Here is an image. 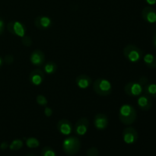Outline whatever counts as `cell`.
<instances>
[{"mask_svg":"<svg viewBox=\"0 0 156 156\" xmlns=\"http://www.w3.org/2000/svg\"><path fill=\"white\" fill-rule=\"evenodd\" d=\"M123 55L129 62L135 63L139 62L143 56V52L140 47L133 44H128L123 49Z\"/></svg>","mask_w":156,"mask_h":156,"instance_id":"cell-4","label":"cell"},{"mask_svg":"<svg viewBox=\"0 0 156 156\" xmlns=\"http://www.w3.org/2000/svg\"><path fill=\"white\" fill-rule=\"evenodd\" d=\"M26 156H34V155H26Z\"/></svg>","mask_w":156,"mask_h":156,"instance_id":"cell-34","label":"cell"},{"mask_svg":"<svg viewBox=\"0 0 156 156\" xmlns=\"http://www.w3.org/2000/svg\"><path fill=\"white\" fill-rule=\"evenodd\" d=\"M108 124H109V120L106 114H96L94 119V125L96 129L98 130H104V129H107Z\"/></svg>","mask_w":156,"mask_h":156,"instance_id":"cell-13","label":"cell"},{"mask_svg":"<svg viewBox=\"0 0 156 156\" xmlns=\"http://www.w3.org/2000/svg\"><path fill=\"white\" fill-rule=\"evenodd\" d=\"M87 156H98L99 152L98 149L96 147H91L87 150Z\"/></svg>","mask_w":156,"mask_h":156,"instance_id":"cell-24","label":"cell"},{"mask_svg":"<svg viewBox=\"0 0 156 156\" xmlns=\"http://www.w3.org/2000/svg\"><path fill=\"white\" fill-rule=\"evenodd\" d=\"M152 44H153L154 47L156 49V33L154 34L153 39H152Z\"/></svg>","mask_w":156,"mask_h":156,"instance_id":"cell-32","label":"cell"},{"mask_svg":"<svg viewBox=\"0 0 156 156\" xmlns=\"http://www.w3.org/2000/svg\"><path fill=\"white\" fill-rule=\"evenodd\" d=\"M155 24H156V22H155Z\"/></svg>","mask_w":156,"mask_h":156,"instance_id":"cell-35","label":"cell"},{"mask_svg":"<svg viewBox=\"0 0 156 156\" xmlns=\"http://www.w3.org/2000/svg\"><path fill=\"white\" fill-rule=\"evenodd\" d=\"M81 149V142L78 137L70 136L64 140L62 149L68 155H75Z\"/></svg>","mask_w":156,"mask_h":156,"instance_id":"cell-3","label":"cell"},{"mask_svg":"<svg viewBox=\"0 0 156 156\" xmlns=\"http://www.w3.org/2000/svg\"><path fill=\"white\" fill-rule=\"evenodd\" d=\"M145 94L149 95L151 98H156V84L155 83H148L143 88Z\"/></svg>","mask_w":156,"mask_h":156,"instance_id":"cell-18","label":"cell"},{"mask_svg":"<svg viewBox=\"0 0 156 156\" xmlns=\"http://www.w3.org/2000/svg\"><path fill=\"white\" fill-rule=\"evenodd\" d=\"M89 129V120L86 117L79 119L74 126V132L79 136H82L88 133Z\"/></svg>","mask_w":156,"mask_h":156,"instance_id":"cell-8","label":"cell"},{"mask_svg":"<svg viewBox=\"0 0 156 156\" xmlns=\"http://www.w3.org/2000/svg\"><path fill=\"white\" fill-rule=\"evenodd\" d=\"M91 83H92V81H91V77L87 75H80L77 76L76 79V85L81 89H86L89 88Z\"/></svg>","mask_w":156,"mask_h":156,"instance_id":"cell-16","label":"cell"},{"mask_svg":"<svg viewBox=\"0 0 156 156\" xmlns=\"http://www.w3.org/2000/svg\"><path fill=\"white\" fill-rule=\"evenodd\" d=\"M26 146L30 149H34L40 146V142L34 137H29L26 140Z\"/></svg>","mask_w":156,"mask_h":156,"instance_id":"cell-21","label":"cell"},{"mask_svg":"<svg viewBox=\"0 0 156 156\" xmlns=\"http://www.w3.org/2000/svg\"><path fill=\"white\" fill-rule=\"evenodd\" d=\"M143 62L145 65L150 69L156 68V56L155 55L147 53L143 56Z\"/></svg>","mask_w":156,"mask_h":156,"instance_id":"cell-17","label":"cell"},{"mask_svg":"<svg viewBox=\"0 0 156 156\" xmlns=\"http://www.w3.org/2000/svg\"><path fill=\"white\" fill-rule=\"evenodd\" d=\"M144 87L139 82H130L124 86V91L129 97H139L144 91Z\"/></svg>","mask_w":156,"mask_h":156,"instance_id":"cell-5","label":"cell"},{"mask_svg":"<svg viewBox=\"0 0 156 156\" xmlns=\"http://www.w3.org/2000/svg\"><path fill=\"white\" fill-rule=\"evenodd\" d=\"M93 89L94 92L102 97H106L112 92L113 87L111 82L105 79L99 78L93 83Z\"/></svg>","mask_w":156,"mask_h":156,"instance_id":"cell-2","label":"cell"},{"mask_svg":"<svg viewBox=\"0 0 156 156\" xmlns=\"http://www.w3.org/2000/svg\"><path fill=\"white\" fill-rule=\"evenodd\" d=\"M53 113V111L52 110V108H49V107H46L45 109H44V114H45L46 117H51Z\"/></svg>","mask_w":156,"mask_h":156,"instance_id":"cell-26","label":"cell"},{"mask_svg":"<svg viewBox=\"0 0 156 156\" xmlns=\"http://www.w3.org/2000/svg\"><path fill=\"white\" fill-rule=\"evenodd\" d=\"M9 146V144H8V143H6V142H3V143L0 145V148H1V149H2V150L6 149Z\"/></svg>","mask_w":156,"mask_h":156,"instance_id":"cell-30","label":"cell"},{"mask_svg":"<svg viewBox=\"0 0 156 156\" xmlns=\"http://www.w3.org/2000/svg\"><path fill=\"white\" fill-rule=\"evenodd\" d=\"M139 82H140V84H141L142 85H143V87L145 86V85H146V84L149 83V80H148V79L146 77H144V76H143V77L140 78V81H139Z\"/></svg>","mask_w":156,"mask_h":156,"instance_id":"cell-28","label":"cell"},{"mask_svg":"<svg viewBox=\"0 0 156 156\" xmlns=\"http://www.w3.org/2000/svg\"><path fill=\"white\" fill-rule=\"evenodd\" d=\"M36 101L41 106H46L48 103V101H47V98L45 97L43 94H38L36 98Z\"/></svg>","mask_w":156,"mask_h":156,"instance_id":"cell-23","label":"cell"},{"mask_svg":"<svg viewBox=\"0 0 156 156\" xmlns=\"http://www.w3.org/2000/svg\"><path fill=\"white\" fill-rule=\"evenodd\" d=\"M7 29L12 34L22 38L26 35V27L24 24L18 21H12L8 23Z\"/></svg>","mask_w":156,"mask_h":156,"instance_id":"cell-6","label":"cell"},{"mask_svg":"<svg viewBox=\"0 0 156 156\" xmlns=\"http://www.w3.org/2000/svg\"><path fill=\"white\" fill-rule=\"evenodd\" d=\"M137 118V111L130 105H123L120 107L119 111V119L124 125L133 124Z\"/></svg>","mask_w":156,"mask_h":156,"instance_id":"cell-1","label":"cell"},{"mask_svg":"<svg viewBox=\"0 0 156 156\" xmlns=\"http://www.w3.org/2000/svg\"><path fill=\"white\" fill-rule=\"evenodd\" d=\"M2 63H3V61H2V58L0 57V67L2 66Z\"/></svg>","mask_w":156,"mask_h":156,"instance_id":"cell-33","label":"cell"},{"mask_svg":"<svg viewBox=\"0 0 156 156\" xmlns=\"http://www.w3.org/2000/svg\"><path fill=\"white\" fill-rule=\"evenodd\" d=\"M137 105L140 110L144 111H148L152 108V98L149 97L146 94H142L139 96L137 99Z\"/></svg>","mask_w":156,"mask_h":156,"instance_id":"cell-12","label":"cell"},{"mask_svg":"<svg viewBox=\"0 0 156 156\" xmlns=\"http://www.w3.org/2000/svg\"><path fill=\"white\" fill-rule=\"evenodd\" d=\"M56 127H57L58 131L64 136L70 135L73 131V124L69 120H66V119H62V120H59L57 125H56Z\"/></svg>","mask_w":156,"mask_h":156,"instance_id":"cell-14","label":"cell"},{"mask_svg":"<svg viewBox=\"0 0 156 156\" xmlns=\"http://www.w3.org/2000/svg\"><path fill=\"white\" fill-rule=\"evenodd\" d=\"M23 145H24V143L20 139H16V140H13L12 142L10 145H9V149L12 151H17V150H19L22 148Z\"/></svg>","mask_w":156,"mask_h":156,"instance_id":"cell-20","label":"cell"},{"mask_svg":"<svg viewBox=\"0 0 156 156\" xmlns=\"http://www.w3.org/2000/svg\"><path fill=\"white\" fill-rule=\"evenodd\" d=\"M145 1L146 2V3H147V4L151 5L156 4V0H145Z\"/></svg>","mask_w":156,"mask_h":156,"instance_id":"cell-31","label":"cell"},{"mask_svg":"<svg viewBox=\"0 0 156 156\" xmlns=\"http://www.w3.org/2000/svg\"><path fill=\"white\" fill-rule=\"evenodd\" d=\"M57 70V66L54 62H47V63L44 65V71L47 75H52L55 73Z\"/></svg>","mask_w":156,"mask_h":156,"instance_id":"cell-19","label":"cell"},{"mask_svg":"<svg viewBox=\"0 0 156 156\" xmlns=\"http://www.w3.org/2000/svg\"><path fill=\"white\" fill-rule=\"evenodd\" d=\"M22 44L23 45L25 46V47H30L32 44V40L27 35H25L22 37Z\"/></svg>","mask_w":156,"mask_h":156,"instance_id":"cell-25","label":"cell"},{"mask_svg":"<svg viewBox=\"0 0 156 156\" xmlns=\"http://www.w3.org/2000/svg\"><path fill=\"white\" fill-rule=\"evenodd\" d=\"M14 61V58L12 55H7V56L5 57V62L7 64H11Z\"/></svg>","mask_w":156,"mask_h":156,"instance_id":"cell-27","label":"cell"},{"mask_svg":"<svg viewBox=\"0 0 156 156\" xmlns=\"http://www.w3.org/2000/svg\"><path fill=\"white\" fill-rule=\"evenodd\" d=\"M142 17L148 23L153 24L156 22V11L151 6H146L142 11Z\"/></svg>","mask_w":156,"mask_h":156,"instance_id":"cell-15","label":"cell"},{"mask_svg":"<svg viewBox=\"0 0 156 156\" xmlns=\"http://www.w3.org/2000/svg\"><path fill=\"white\" fill-rule=\"evenodd\" d=\"M4 29H5V23L4 21L0 18V35L3 33L4 31Z\"/></svg>","mask_w":156,"mask_h":156,"instance_id":"cell-29","label":"cell"},{"mask_svg":"<svg viewBox=\"0 0 156 156\" xmlns=\"http://www.w3.org/2000/svg\"><path fill=\"white\" fill-rule=\"evenodd\" d=\"M53 21L51 18L45 15L37 16L34 20V25L39 30H47L52 26Z\"/></svg>","mask_w":156,"mask_h":156,"instance_id":"cell-10","label":"cell"},{"mask_svg":"<svg viewBox=\"0 0 156 156\" xmlns=\"http://www.w3.org/2000/svg\"><path fill=\"white\" fill-rule=\"evenodd\" d=\"M123 139L124 143L126 144H133L139 139L138 132L133 127H126L123 131Z\"/></svg>","mask_w":156,"mask_h":156,"instance_id":"cell-7","label":"cell"},{"mask_svg":"<svg viewBox=\"0 0 156 156\" xmlns=\"http://www.w3.org/2000/svg\"><path fill=\"white\" fill-rule=\"evenodd\" d=\"M45 54L41 50H35L30 56V61L32 65L37 67L43 66L45 62Z\"/></svg>","mask_w":156,"mask_h":156,"instance_id":"cell-9","label":"cell"},{"mask_svg":"<svg viewBox=\"0 0 156 156\" xmlns=\"http://www.w3.org/2000/svg\"><path fill=\"white\" fill-rule=\"evenodd\" d=\"M41 156H56V152L52 148L46 146L41 150Z\"/></svg>","mask_w":156,"mask_h":156,"instance_id":"cell-22","label":"cell"},{"mask_svg":"<svg viewBox=\"0 0 156 156\" xmlns=\"http://www.w3.org/2000/svg\"><path fill=\"white\" fill-rule=\"evenodd\" d=\"M44 78H45V76H44V72L39 69L33 70L29 75V81L32 85L35 86L41 85L44 82Z\"/></svg>","mask_w":156,"mask_h":156,"instance_id":"cell-11","label":"cell"}]
</instances>
